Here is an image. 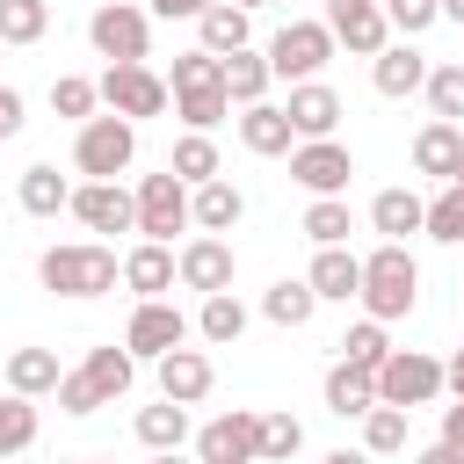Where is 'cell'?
Returning <instances> with one entry per match:
<instances>
[{"label": "cell", "mask_w": 464, "mask_h": 464, "mask_svg": "<svg viewBox=\"0 0 464 464\" xmlns=\"http://www.w3.org/2000/svg\"><path fill=\"white\" fill-rule=\"evenodd\" d=\"M304 283H312V297H319V304H348V297L362 290V254H348V246H319Z\"/></svg>", "instance_id": "obj_20"}, {"label": "cell", "mask_w": 464, "mask_h": 464, "mask_svg": "<svg viewBox=\"0 0 464 464\" xmlns=\"http://www.w3.org/2000/svg\"><path fill=\"white\" fill-rule=\"evenodd\" d=\"M457 152H464V130H457V123H442V116H428V123L413 130V174H435V181H450V167H457Z\"/></svg>", "instance_id": "obj_22"}, {"label": "cell", "mask_w": 464, "mask_h": 464, "mask_svg": "<svg viewBox=\"0 0 464 464\" xmlns=\"http://www.w3.org/2000/svg\"><path fill=\"white\" fill-rule=\"evenodd\" d=\"M0 58H7V44H0Z\"/></svg>", "instance_id": "obj_55"}, {"label": "cell", "mask_w": 464, "mask_h": 464, "mask_svg": "<svg viewBox=\"0 0 464 464\" xmlns=\"http://www.w3.org/2000/svg\"><path fill=\"white\" fill-rule=\"evenodd\" d=\"M65 210H72L87 232H138V203H130L123 181H80Z\"/></svg>", "instance_id": "obj_14"}, {"label": "cell", "mask_w": 464, "mask_h": 464, "mask_svg": "<svg viewBox=\"0 0 464 464\" xmlns=\"http://www.w3.org/2000/svg\"><path fill=\"white\" fill-rule=\"evenodd\" d=\"M413 464H464V457H457V450H442V442H435V450H420V457H413Z\"/></svg>", "instance_id": "obj_51"}, {"label": "cell", "mask_w": 464, "mask_h": 464, "mask_svg": "<svg viewBox=\"0 0 464 464\" xmlns=\"http://www.w3.org/2000/svg\"><path fill=\"white\" fill-rule=\"evenodd\" d=\"M203 7H210V0H152L145 14H160V22H196Z\"/></svg>", "instance_id": "obj_46"}, {"label": "cell", "mask_w": 464, "mask_h": 464, "mask_svg": "<svg viewBox=\"0 0 464 464\" xmlns=\"http://www.w3.org/2000/svg\"><path fill=\"white\" fill-rule=\"evenodd\" d=\"M36 283H44L51 297H109V290L123 283V261H116V246H102V239H72V246H44Z\"/></svg>", "instance_id": "obj_1"}, {"label": "cell", "mask_w": 464, "mask_h": 464, "mask_svg": "<svg viewBox=\"0 0 464 464\" xmlns=\"http://www.w3.org/2000/svg\"><path fill=\"white\" fill-rule=\"evenodd\" d=\"M362 450H370V457H399V450H406V406H384V399H377V406L362 413Z\"/></svg>", "instance_id": "obj_35"}, {"label": "cell", "mask_w": 464, "mask_h": 464, "mask_svg": "<svg viewBox=\"0 0 464 464\" xmlns=\"http://www.w3.org/2000/svg\"><path fill=\"white\" fill-rule=\"evenodd\" d=\"M80 370H87V384L102 392V406H116V399L130 392V377H138V355L109 341V348H87V362H80Z\"/></svg>", "instance_id": "obj_25"}, {"label": "cell", "mask_w": 464, "mask_h": 464, "mask_svg": "<svg viewBox=\"0 0 464 464\" xmlns=\"http://www.w3.org/2000/svg\"><path fill=\"white\" fill-rule=\"evenodd\" d=\"M283 116H290L297 138H334V123H341V94H334L326 80H297L290 102H283Z\"/></svg>", "instance_id": "obj_16"}, {"label": "cell", "mask_w": 464, "mask_h": 464, "mask_svg": "<svg viewBox=\"0 0 464 464\" xmlns=\"http://www.w3.org/2000/svg\"><path fill=\"white\" fill-rule=\"evenodd\" d=\"M450 181H457V188H464V152H457V167H450Z\"/></svg>", "instance_id": "obj_53"}, {"label": "cell", "mask_w": 464, "mask_h": 464, "mask_svg": "<svg viewBox=\"0 0 464 464\" xmlns=\"http://www.w3.org/2000/svg\"><path fill=\"white\" fill-rule=\"evenodd\" d=\"M58 406H65L72 420H87V413H102V392L87 384V370H65V377H58Z\"/></svg>", "instance_id": "obj_45"}, {"label": "cell", "mask_w": 464, "mask_h": 464, "mask_svg": "<svg viewBox=\"0 0 464 464\" xmlns=\"http://www.w3.org/2000/svg\"><path fill=\"white\" fill-rule=\"evenodd\" d=\"M14 130H22V94L0 87V138H14Z\"/></svg>", "instance_id": "obj_48"}, {"label": "cell", "mask_w": 464, "mask_h": 464, "mask_svg": "<svg viewBox=\"0 0 464 464\" xmlns=\"http://www.w3.org/2000/svg\"><path fill=\"white\" fill-rule=\"evenodd\" d=\"M130 160H138V123H130V116L109 109V116H87V123H80V138H72V167H80L87 181H116Z\"/></svg>", "instance_id": "obj_4"}, {"label": "cell", "mask_w": 464, "mask_h": 464, "mask_svg": "<svg viewBox=\"0 0 464 464\" xmlns=\"http://www.w3.org/2000/svg\"><path fill=\"white\" fill-rule=\"evenodd\" d=\"M58 355L51 348H14L7 355V392H22V399H44V392H58Z\"/></svg>", "instance_id": "obj_28"}, {"label": "cell", "mask_w": 464, "mask_h": 464, "mask_svg": "<svg viewBox=\"0 0 464 464\" xmlns=\"http://www.w3.org/2000/svg\"><path fill=\"white\" fill-rule=\"evenodd\" d=\"M435 392H442V362H435V355L392 348V355L377 362V399H384V406H406V413H413V406H428Z\"/></svg>", "instance_id": "obj_8"}, {"label": "cell", "mask_w": 464, "mask_h": 464, "mask_svg": "<svg viewBox=\"0 0 464 464\" xmlns=\"http://www.w3.org/2000/svg\"><path fill=\"white\" fill-rule=\"evenodd\" d=\"M174 116H181L188 130H218V123L232 116V94H225V87H188V94H174Z\"/></svg>", "instance_id": "obj_36"}, {"label": "cell", "mask_w": 464, "mask_h": 464, "mask_svg": "<svg viewBox=\"0 0 464 464\" xmlns=\"http://www.w3.org/2000/svg\"><path fill=\"white\" fill-rule=\"evenodd\" d=\"M123 290H138V297H167V290H174V246L138 239V246L123 254Z\"/></svg>", "instance_id": "obj_21"}, {"label": "cell", "mask_w": 464, "mask_h": 464, "mask_svg": "<svg viewBox=\"0 0 464 464\" xmlns=\"http://www.w3.org/2000/svg\"><path fill=\"white\" fill-rule=\"evenodd\" d=\"M174 283L181 290H232V246H225V232H196V239H181V254H174Z\"/></svg>", "instance_id": "obj_12"}, {"label": "cell", "mask_w": 464, "mask_h": 464, "mask_svg": "<svg viewBox=\"0 0 464 464\" xmlns=\"http://www.w3.org/2000/svg\"><path fill=\"white\" fill-rule=\"evenodd\" d=\"M442 392H457V399H464V348L442 362Z\"/></svg>", "instance_id": "obj_49"}, {"label": "cell", "mask_w": 464, "mask_h": 464, "mask_svg": "<svg viewBox=\"0 0 464 464\" xmlns=\"http://www.w3.org/2000/svg\"><path fill=\"white\" fill-rule=\"evenodd\" d=\"M420 94H428V109H435L442 123H457V116H464V65H428Z\"/></svg>", "instance_id": "obj_42"}, {"label": "cell", "mask_w": 464, "mask_h": 464, "mask_svg": "<svg viewBox=\"0 0 464 464\" xmlns=\"http://www.w3.org/2000/svg\"><path fill=\"white\" fill-rule=\"evenodd\" d=\"M239 218H246V196H239L225 174H210V181L188 188V225H196V232H232Z\"/></svg>", "instance_id": "obj_19"}, {"label": "cell", "mask_w": 464, "mask_h": 464, "mask_svg": "<svg viewBox=\"0 0 464 464\" xmlns=\"http://www.w3.org/2000/svg\"><path fill=\"white\" fill-rule=\"evenodd\" d=\"M232 7H246V14H254V7H276V0H232Z\"/></svg>", "instance_id": "obj_54"}, {"label": "cell", "mask_w": 464, "mask_h": 464, "mask_svg": "<svg viewBox=\"0 0 464 464\" xmlns=\"http://www.w3.org/2000/svg\"><path fill=\"white\" fill-rule=\"evenodd\" d=\"M196 334H203L210 348H232V341L246 334V304H239L232 290H210V297H203V312H196Z\"/></svg>", "instance_id": "obj_29"}, {"label": "cell", "mask_w": 464, "mask_h": 464, "mask_svg": "<svg viewBox=\"0 0 464 464\" xmlns=\"http://www.w3.org/2000/svg\"><path fill=\"white\" fill-rule=\"evenodd\" d=\"M442 450H457V457H464V399H457V406H442Z\"/></svg>", "instance_id": "obj_47"}, {"label": "cell", "mask_w": 464, "mask_h": 464, "mask_svg": "<svg viewBox=\"0 0 464 464\" xmlns=\"http://www.w3.org/2000/svg\"><path fill=\"white\" fill-rule=\"evenodd\" d=\"M334 51H341V44H334V29H326V22H283V29L268 36V51H261V58H268V72H276V80H290V87H297V80H319Z\"/></svg>", "instance_id": "obj_5"}, {"label": "cell", "mask_w": 464, "mask_h": 464, "mask_svg": "<svg viewBox=\"0 0 464 464\" xmlns=\"http://www.w3.org/2000/svg\"><path fill=\"white\" fill-rule=\"evenodd\" d=\"M196 36H203V51H239L246 44V7H232V0H210L203 14H196Z\"/></svg>", "instance_id": "obj_30"}, {"label": "cell", "mask_w": 464, "mask_h": 464, "mask_svg": "<svg viewBox=\"0 0 464 464\" xmlns=\"http://www.w3.org/2000/svg\"><path fill=\"white\" fill-rule=\"evenodd\" d=\"M304 239L312 246H348V196H312L304 203Z\"/></svg>", "instance_id": "obj_33"}, {"label": "cell", "mask_w": 464, "mask_h": 464, "mask_svg": "<svg viewBox=\"0 0 464 464\" xmlns=\"http://www.w3.org/2000/svg\"><path fill=\"white\" fill-rule=\"evenodd\" d=\"M442 22H464V0H442Z\"/></svg>", "instance_id": "obj_52"}, {"label": "cell", "mask_w": 464, "mask_h": 464, "mask_svg": "<svg viewBox=\"0 0 464 464\" xmlns=\"http://www.w3.org/2000/svg\"><path fill=\"white\" fill-rule=\"evenodd\" d=\"M196 464H261V413L232 406L196 428Z\"/></svg>", "instance_id": "obj_9"}, {"label": "cell", "mask_w": 464, "mask_h": 464, "mask_svg": "<svg viewBox=\"0 0 464 464\" xmlns=\"http://www.w3.org/2000/svg\"><path fill=\"white\" fill-rule=\"evenodd\" d=\"M312 312H319V297H312L304 276H283V283H268V297H261V319H268V326H312Z\"/></svg>", "instance_id": "obj_27"}, {"label": "cell", "mask_w": 464, "mask_h": 464, "mask_svg": "<svg viewBox=\"0 0 464 464\" xmlns=\"http://www.w3.org/2000/svg\"><path fill=\"white\" fill-rule=\"evenodd\" d=\"M420 80H428V58H420L413 44H384V51L370 58V87H377L384 102H406V94H420Z\"/></svg>", "instance_id": "obj_18"}, {"label": "cell", "mask_w": 464, "mask_h": 464, "mask_svg": "<svg viewBox=\"0 0 464 464\" xmlns=\"http://www.w3.org/2000/svg\"><path fill=\"white\" fill-rule=\"evenodd\" d=\"M94 102H102V94H94V80H80V72H58V80H51V109H58V116L87 123V116H94Z\"/></svg>", "instance_id": "obj_43"}, {"label": "cell", "mask_w": 464, "mask_h": 464, "mask_svg": "<svg viewBox=\"0 0 464 464\" xmlns=\"http://www.w3.org/2000/svg\"><path fill=\"white\" fill-rule=\"evenodd\" d=\"M326 29H334V44H348L355 58H377V51L392 44L384 0H326Z\"/></svg>", "instance_id": "obj_13"}, {"label": "cell", "mask_w": 464, "mask_h": 464, "mask_svg": "<svg viewBox=\"0 0 464 464\" xmlns=\"http://www.w3.org/2000/svg\"><path fill=\"white\" fill-rule=\"evenodd\" d=\"M268 80H276V72H268V58H261V51H246V44H239V51H225V94H232L239 109H246V102H261V94H268Z\"/></svg>", "instance_id": "obj_31"}, {"label": "cell", "mask_w": 464, "mask_h": 464, "mask_svg": "<svg viewBox=\"0 0 464 464\" xmlns=\"http://www.w3.org/2000/svg\"><path fill=\"white\" fill-rule=\"evenodd\" d=\"M362 312L370 319H406L413 304H420V268H413V254H406V239H384L377 254H362Z\"/></svg>", "instance_id": "obj_2"}, {"label": "cell", "mask_w": 464, "mask_h": 464, "mask_svg": "<svg viewBox=\"0 0 464 464\" xmlns=\"http://www.w3.org/2000/svg\"><path fill=\"white\" fill-rule=\"evenodd\" d=\"M188 341V319L167 304V297H138V312H130V326H123V348L138 355V362H160L167 348H181Z\"/></svg>", "instance_id": "obj_11"}, {"label": "cell", "mask_w": 464, "mask_h": 464, "mask_svg": "<svg viewBox=\"0 0 464 464\" xmlns=\"http://www.w3.org/2000/svg\"><path fill=\"white\" fill-rule=\"evenodd\" d=\"M167 167H174L188 188H196V181H210V174H218V145H210V130H188V138H174V160H167Z\"/></svg>", "instance_id": "obj_39"}, {"label": "cell", "mask_w": 464, "mask_h": 464, "mask_svg": "<svg viewBox=\"0 0 464 464\" xmlns=\"http://www.w3.org/2000/svg\"><path fill=\"white\" fill-rule=\"evenodd\" d=\"M239 145H246L254 160H283V152L297 145V130H290V116H283V102H246V109H239Z\"/></svg>", "instance_id": "obj_17"}, {"label": "cell", "mask_w": 464, "mask_h": 464, "mask_svg": "<svg viewBox=\"0 0 464 464\" xmlns=\"http://www.w3.org/2000/svg\"><path fill=\"white\" fill-rule=\"evenodd\" d=\"M138 442H145V450H181V442H188V406H174V399L138 406Z\"/></svg>", "instance_id": "obj_32"}, {"label": "cell", "mask_w": 464, "mask_h": 464, "mask_svg": "<svg viewBox=\"0 0 464 464\" xmlns=\"http://www.w3.org/2000/svg\"><path fill=\"white\" fill-rule=\"evenodd\" d=\"M14 203H22L29 218H58V210L72 203V181H65L58 167H22V181H14Z\"/></svg>", "instance_id": "obj_24"}, {"label": "cell", "mask_w": 464, "mask_h": 464, "mask_svg": "<svg viewBox=\"0 0 464 464\" xmlns=\"http://www.w3.org/2000/svg\"><path fill=\"white\" fill-rule=\"evenodd\" d=\"M420 232H428V239H442V246H464V188H457V181H442V196L428 203Z\"/></svg>", "instance_id": "obj_37"}, {"label": "cell", "mask_w": 464, "mask_h": 464, "mask_svg": "<svg viewBox=\"0 0 464 464\" xmlns=\"http://www.w3.org/2000/svg\"><path fill=\"white\" fill-rule=\"evenodd\" d=\"M87 44H94L109 65H145V51H152V14H145L138 0H94Z\"/></svg>", "instance_id": "obj_3"}, {"label": "cell", "mask_w": 464, "mask_h": 464, "mask_svg": "<svg viewBox=\"0 0 464 464\" xmlns=\"http://www.w3.org/2000/svg\"><path fill=\"white\" fill-rule=\"evenodd\" d=\"M384 22H392L399 36H428V29L442 22V0H384Z\"/></svg>", "instance_id": "obj_44"}, {"label": "cell", "mask_w": 464, "mask_h": 464, "mask_svg": "<svg viewBox=\"0 0 464 464\" xmlns=\"http://www.w3.org/2000/svg\"><path fill=\"white\" fill-rule=\"evenodd\" d=\"M384 355H392V341H384V319H370V312H362V319L341 334V362H355V370H370V377H377V362H384Z\"/></svg>", "instance_id": "obj_34"}, {"label": "cell", "mask_w": 464, "mask_h": 464, "mask_svg": "<svg viewBox=\"0 0 464 464\" xmlns=\"http://www.w3.org/2000/svg\"><path fill=\"white\" fill-rule=\"evenodd\" d=\"M29 442H36V399L7 392V399H0V464H7L14 450H29Z\"/></svg>", "instance_id": "obj_38"}, {"label": "cell", "mask_w": 464, "mask_h": 464, "mask_svg": "<svg viewBox=\"0 0 464 464\" xmlns=\"http://www.w3.org/2000/svg\"><path fill=\"white\" fill-rule=\"evenodd\" d=\"M130 203H138V232L160 239V246H174V232H196V225H188V181H181L174 167H167V174H138Z\"/></svg>", "instance_id": "obj_6"}, {"label": "cell", "mask_w": 464, "mask_h": 464, "mask_svg": "<svg viewBox=\"0 0 464 464\" xmlns=\"http://www.w3.org/2000/svg\"><path fill=\"white\" fill-rule=\"evenodd\" d=\"M319 464H370V450H326Z\"/></svg>", "instance_id": "obj_50"}, {"label": "cell", "mask_w": 464, "mask_h": 464, "mask_svg": "<svg viewBox=\"0 0 464 464\" xmlns=\"http://www.w3.org/2000/svg\"><path fill=\"white\" fill-rule=\"evenodd\" d=\"M94 94L116 109V116H130V123H145V116H167V80L152 72V65H109L102 80H94Z\"/></svg>", "instance_id": "obj_10"}, {"label": "cell", "mask_w": 464, "mask_h": 464, "mask_svg": "<svg viewBox=\"0 0 464 464\" xmlns=\"http://www.w3.org/2000/svg\"><path fill=\"white\" fill-rule=\"evenodd\" d=\"M44 29H51L44 0H0V44H36Z\"/></svg>", "instance_id": "obj_41"}, {"label": "cell", "mask_w": 464, "mask_h": 464, "mask_svg": "<svg viewBox=\"0 0 464 464\" xmlns=\"http://www.w3.org/2000/svg\"><path fill=\"white\" fill-rule=\"evenodd\" d=\"M210 384H218V370H210L203 348H167V355H160V399L196 406V399H210Z\"/></svg>", "instance_id": "obj_15"}, {"label": "cell", "mask_w": 464, "mask_h": 464, "mask_svg": "<svg viewBox=\"0 0 464 464\" xmlns=\"http://www.w3.org/2000/svg\"><path fill=\"white\" fill-rule=\"evenodd\" d=\"M348 174H355V152L341 138H297L290 145V181L304 196H348Z\"/></svg>", "instance_id": "obj_7"}, {"label": "cell", "mask_w": 464, "mask_h": 464, "mask_svg": "<svg viewBox=\"0 0 464 464\" xmlns=\"http://www.w3.org/2000/svg\"><path fill=\"white\" fill-rule=\"evenodd\" d=\"M370 406H377V377L355 370V362H334V370H326V413H334V420H362Z\"/></svg>", "instance_id": "obj_23"}, {"label": "cell", "mask_w": 464, "mask_h": 464, "mask_svg": "<svg viewBox=\"0 0 464 464\" xmlns=\"http://www.w3.org/2000/svg\"><path fill=\"white\" fill-rule=\"evenodd\" d=\"M304 450V420L297 413H261V464H290Z\"/></svg>", "instance_id": "obj_40"}, {"label": "cell", "mask_w": 464, "mask_h": 464, "mask_svg": "<svg viewBox=\"0 0 464 464\" xmlns=\"http://www.w3.org/2000/svg\"><path fill=\"white\" fill-rule=\"evenodd\" d=\"M420 218H428V203H420L413 188H377V196H370V225H377L384 239H406V232H420Z\"/></svg>", "instance_id": "obj_26"}]
</instances>
